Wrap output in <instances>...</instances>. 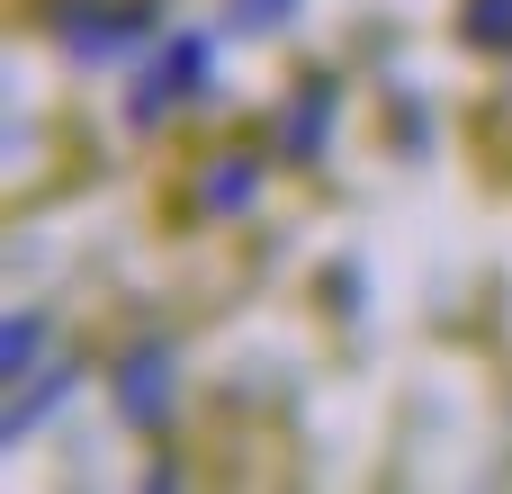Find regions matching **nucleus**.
I'll list each match as a JSON object with an SVG mask.
<instances>
[{"label":"nucleus","instance_id":"f257e3e1","mask_svg":"<svg viewBox=\"0 0 512 494\" xmlns=\"http://www.w3.org/2000/svg\"><path fill=\"white\" fill-rule=\"evenodd\" d=\"M126 414H162V360H153V369H144V360L126 369Z\"/></svg>","mask_w":512,"mask_h":494},{"label":"nucleus","instance_id":"f03ea898","mask_svg":"<svg viewBox=\"0 0 512 494\" xmlns=\"http://www.w3.org/2000/svg\"><path fill=\"white\" fill-rule=\"evenodd\" d=\"M495 27H512V0H477V36H486V45H504Z\"/></svg>","mask_w":512,"mask_h":494}]
</instances>
